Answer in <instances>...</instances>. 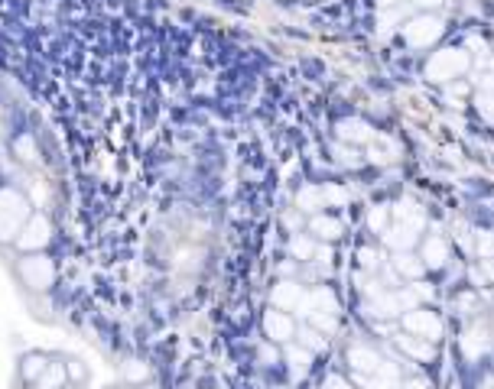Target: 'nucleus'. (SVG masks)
<instances>
[{
  "label": "nucleus",
  "instance_id": "2eb2a0df",
  "mask_svg": "<svg viewBox=\"0 0 494 389\" xmlns=\"http://www.w3.org/2000/svg\"><path fill=\"white\" fill-rule=\"evenodd\" d=\"M488 344H491V337H488V328L484 325H475L468 334L462 337V350H465V357H482L484 350H488Z\"/></svg>",
  "mask_w": 494,
  "mask_h": 389
},
{
  "label": "nucleus",
  "instance_id": "a878e982",
  "mask_svg": "<svg viewBox=\"0 0 494 389\" xmlns=\"http://www.w3.org/2000/svg\"><path fill=\"white\" fill-rule=\"evenodd\" d=\"M124 377L130 383H143V379L150 377V367L147 363H140V360H127V367H124Z\"/></svg>",
  "mask_w": 494,
  "mask_h": 389
},
{
  "label": "nucleus",
  "instance_id": "cd10ccee",
  "mask_svg": "<svg viewBox=\"0 0 494 389\" xmlns=\"http://www.w3.org/2000/svg\"><path fill=\"white\" fill-rule=\"evenodd\" d=\"M322 198H325V205H345V201H348V191L338 189V185H325Z\"/></svg>",
  "mask_w": 494,
  "mask_h": 389
},
{
  "label": "nucleus",
  "instance_id": "e433bc0d",
  "mask_svg": "<svg viewBox=\"0 0 494 389\" xmlns=\"http://www.w3.org/2000/svg\"><path fill=\"white\" fill-rule=\"evenodd\" d=\"M413 7L417 10H436V7H442V0H413Z\"/></svg>",
  "mask_w": 494,
  "mask_h": 389
},
{
  "label": "nucleus",
  "instance_id": "dca6fc26",
  "mask_svg": "<svg viewBox=\"0 0 494 389\" xmlns=\"http://www.w3.org/2000/svg\"><path fill=\"white\" fill-rule=\"evenodd\" d=\"M309 231L322 240H338L342 237V221L338 218H329V214H315L309 221Z\"/></svg>",
  "mask_w": 494,
  "mask_h": 389
},
{
  "label": "nucleus",
  "instance_id": "f257e3e1",
  "mask_svg": "<svg viewBox=\"0 0 494 389\" xmlns=\"http://www.w3.org/2000/svg\"><path fill=\"white\" fill-rule=\"evenodd\" d=\"M390 214L397 218V224H387L384 231V243L390 247V250H410L413 243H417L419 231H423V211L413 205V201H400V205H394L390 208Z\"/></svg>",
  "mask_w": 494,
  "mask_h": 389
},
{
  "label": "nucleus",
  "instance_id": "ddd939ff",
  "mask_svg": "<svg viewBox=\"0 0 494 389\" xmlns=\"http://www.w3.org/2000/svg\"><path fill=\"white\" fill-rule=\"evenodd\" d=\"M397 348L403 354H410L413 360H432L436 357V348H432V341H423L417 334H397Z\"/></svg>",
  "mask_w": 494,
  "mask_h": 389
},
{
  "label": "nucleus",
  "instance_id": "c85d7f7f",
  "mask_svg": "<svg viewBox=\"0 0 494 389\" xmlns=\"http://www.w3.org/2000/svg\"><path fill=\"white\" fill-rule=\"evenodd\" d=\"M478 107H482L484 120H491L494 124V91H484V95L478 97Z\"/></svg>",
  "mask_w": 494,
  "mask_h": 389
},
{
  "label": "nucleus",
  "instance_id": "6ab92c4d",
  "mask_svg": "<svg viewBox=\"0 0 494 389\" xmlns=\"http://www.w3.org/2000/svg\"><path fill=\"white\" fill-rule=\"evenodd\" d=\"M394 269H397L403 279H419V276H423V263L407 250H400L397 256H394Z\"/></svg>",
  "mask_w": 494,
  "mask_h": 389
},
{
  "label": "nucleus",
  "instance_id": "4be33fe9",
  "mask_svg": "<svg viewBox=\"0 0 494 389\" xmlns=\"http://www.w3.org/2000/svg\"><path fill=\"white\" fill-rule=\"evenodd\" d=\"M325 341L322 337V331H315V328H300V348H306V350H325Z\"/></svg>",
  "mask_w": 494,
  "mask_h": 389
},
{
  "label": "nucleus",
  "instance_id": "473e14b6",
  "mask_svg": "<svg viewBox=\"0 0 494 389\" xmlns=\"http://www.w3.org/2000/svg\"><path fill=\"white\" fill-rule=\"evenodd\" d=\"M65 373L72 379H85V367H82V360H68L65 363Z\"/></svg>",
  "mask_w": 494,
  "mask_h": 389
},
{
  "label": "nucleus",
  "instance_id": "58836bf2",
  "mask_svg": "<svg viewBox=\"0 0 494 389\" xmlns=\"http://www.w3.org/2000/svg\"><path fill=\"white\" fill-rule=\"evenodd\" d=\"M400 389H430V386H426L423 379H403V383H400Z\"/></svg>",
  "mask_w": 494,
  "mask_h": 389
},
{
  "label": "nucleus",
  "instance_id": "c03bdc74",
  "mask_svg": "<svg viewBox=\"0 0 494 389\" xmlns=\"http://www.w3.org/2000/svg\"><path fill=\"white\" fill-rule=\"evenodd\" d=\"M484 269H488V276L494 279V263H491V260H484Z\"/></svg>",
  "mask_w": 494,
  "mask_h": 389
},
{
  "label": "nucleus",
  "instance_id": "49530a36",
  "mask_svg": "<svg viewBox=\"0 0 494 389\" xmlns=\"http://www.w3.org/2000/svg\"><path fill=\"white\" fill-rule=\"evenodd\" d=\"M59 389H72V386H59Z\"/></svg>",
  "mask_w": 494,
  "mask_h": 389
},
{
  "label": "nucleus",
  "instance_id": "79ce46f5",
  "mask_svg": "<svg viewBox=\"0 0 494 389\" xmlns=\"http://www.w3.org/2000/svg\"><path fill=\"white\" fill-rule=\"evenodd\" d=\"M260 357H264V360L270 363V360H277V350L270 348V344H264V348H260Z\"/></svg>",
  "mask_w": 494,
  "mask_h": 389
},
{
  "label": "nucleus",
  "instance_id": "39448f33",
  "mask_svg": "<svg viewBox=\"0 0 494 389\" xmlns=\"http://www.w3.org/2000/svg\"><path fill=\"white\" fill-rule=\"evenodd\" d=\"M20 276H23V283L30 285V289L43 292V289L53 285L55 266H53V260H46L43 253H36V256H30V260H23L20 263Z\"/></svg>",
  "mask_w": 494,
  "mask_h": 389
},
{
  "label": "nucleus",
  "instance_id": "c9c22d12",
  "mask_svg": "<svg viewBox=\"0 0 494 389\" xmlns=\"http://www.w3.org/2000/svg\"><path fill=\"white\" fill-rule=\"evenodd\" d=\"M283 224H286V227H290V231H300L302 227V214H283Z\"/></svg>",
  "mask_w": 494,
  "mask_h": 389
},
{
  "label": "nucleus",
  "instance_id": "393cba45",
  "mask_svg": "<svg viewBox=\"0 0 494 389\" xmlns=\"http://www.w3.org/2000/svg\"><path fill=\"white\" fill-rule=\"evenodd\" d=\"M309 321H312V328H315V331H322V334H332L335 328H338V318H335V315H329V312H319V315H309Z\"/></svg>",
  "mask_w": 494,
  "mask_h": 389
},
{
  "label": "nucleus",
  "instance_id": "2f4dec72",
  "mask_svg": "<svg viewBox=\"0 0 494 389\" xmlns=\"http://www.w3.org/2000/svg\"><path fill=\"white\" fill-rule=\"evenodd\" d=\"M358 260H361V266H365V269H377V253L374 250H367V247H365V250L358 253Z\"/></svg>",
  "mask_w": 494,
  "mask_h": 389
},
{
  "label": "nucleus",
  "instance_id": "9d476101",
  "mask_svg": "<svg viewBox=\"0 0 494 389\" xmlns=\"http://www.w3.org/2000/svg\"><path fill=\"white\" fill-rule=\"evenodd\" d=\"M264 331H267L270 341H290V337H296L293 318L286 315V312H280V308H273V312L264 315Z\"/></svg>",
  "mask_w": 494,
  "mask_h": 389
},
{
  "label": "nucleus",
  "instance_id": "1a4fd4ad",
  "mask_svg": "<svg viewBox=\"0 0 494 389\" xmlns=\"http://www.w3.org/2000/svg\"><path fill=\"white\" fill-rule=\"evenodd\" d=\"M348 363L355 367L358 377H374L377 370H381V354L374 348H365V344H355V348H348Z\"/></svg>",
  "mask_w": 494,
  "mask_h": 389
},
{
  "label": "nucleus",
  "instance_id": "37998d69",
  "mask_svg": "<svg viewBox=\"0 0 494 389\" xmlns=\"http://www.w3.org/2000/svg\"><path fill=\"white\" fill-rule=\"evenodd\" d=\"M377 3H381V7H397L400 0H377Z\"/></svg>",
  "mask_w": 494,
  "mask_h": 389
},
{
  "label": "nucleus",
  "instance_id": "f704fd0d",
  "mask_svg": "<svg viewBox=\"0 0 494 389\" xmlns=\"http://www.w3.org/2000/svg\"><path fill=\"white\" fill-rule=\"evenodd\" d=\"M400 20V10H390V13H381V32L394 30V23Z\"/></svg>",
  "mask_w": 494,
  "mask_h": 389
},
{
  "label": "nucleus",
  "instance_id": "c756f323",
  "mask_svg": "<svg viewBox=\"0 0 494 389\" xmlns=\"http://www.w3.org/2000/svg\"><path fill=\"white\" fill-rule=\"evenodd\" d=\"M335 156H338V162H345V166H358V162H361L355 149H348V146H335Z\"/></svg>",
  "mask_w": 494,
  "mask_h": 389
},
{
  "label": "nucleus",
  "instance_id": "bb28decb",
  "mask_svg": "<svg viewBox=\"0 0 494 389\" xmlns=\"http://www.w3.org/2000/svg\"><path fill=\"white\" fill-rule=\"evenodd\" d=\"M387 221H390V208H374L367 214V224H371V231H377V234L387 231Z\"/></svg>",
  "mask_w": 494,
  "mask_h": 389
},
{
  "label": "nucleus",
  "instance_id": "20e7f679",
  "mask_svg": "<svg viewBox=\"0 0 494 389\" xmlns=\"http://www.w3.org/2000/svg\"><path fill=\"white\" fill-rule=\"evenodd\" d=\"M439 36H442V20L439 17H430V13L413 17V20L403 26V39H407L413 49H426V46H432Z\"/></svg>",
  "mask_w": 494,
  "mask_h": 389
},
{
  "label": "nucleus",
  "instance_id": "aec40b11",
  "mask_svg": "<svg viewBox=\"0 0 494 389\" xmlns=\"http://www.w3.org/2000/svg\"><path fill=\"white\" fill-rule=\"evenodd\" d=\"M39 389H59L65 386V363H46V370L39 373Z\"/></svg>",
  "mask_w": 494,
  "mask_h": 389
},
{
  "label": "nucleus",
  "instance_id": "4c0bfd02",
  "mask_svg": "<svg viewBox=\"0 0 494 389\" xmlns=\"http://www.w3.org/2000/svg\"><path fill=\"white\" fill-rule=\"evenodd\" d=\"M478 250H482L484 256H488V253L494 250V240H491V237H488V234H482V240H478Z\"/></svg>",
  "mask_w": 494,
  "mask_h": 389
},
{
  "label": "nucleus",
  "instance_id": "ea45409f",
  "mask_svg": "<svg viewBox=\"0 0 494 389\" xmlns=\"http://www.w3.org/2000/svg\"><path fill=\"white\" fill-rule=\"evenodd\" d=\"M462 95H468V84H452L449 88V97H462Z\"/></svg>",
  "mask_w": 494,
  "mask_h": 389
},
{
  "label": "nucleus",
  "instance_id": "9b49d317",
  "mask_svg": "<svg viewBox=\"0 0 494 389\" xmlns=\"http://www.w3.org/2000/svg\"><path fill=\"white\" fill-rule=\"evenodd\" d=\"M302 292H306V289H302L300 283H280V285H273L270 302H273V308H280V312H296Z\"/></svg>",
  "mask_w": 494,
  "mask_h": 389
},
{
  "label": "nucleus",
  "instance_id": "72a5a7b5",
  "mask_svg": "<svg viewBox=\"0 0 494 389\" xmlns=\"http://www.w3.org/2000/svg\"><path fill=\"white\" fill-rule=\"evenodd\" d=\"M322 389H351V383L348 379H342V377H325V383H322Z\"/></svg>",
  "mask_w": 494,
  "mask_h": 389
},
{
  "label": "nucleus",
  "instance_id": "6e6552de",
  "mask_svg": "<svg viewBox=\"0 0 494 389\" xmlns=\"http://www.w3.org/2000/svg\"><path fill=\"white\" fill-rule=\"evenodd\" d=\"M296 312H300V315H306V318L319 315V312H329V315H335V312H338V298H335L332 289H312V292H302Z\"/></svg>",
  "mask_w": 494,
  "mask_h": 389
},
{
  "label": "nucleus",
  "instance_id": "7ed1b4c3",
  "mask_svg": "<svg viewBox=\"0 0 494 389\" xmlns=\"http://www.w3.org/2000/svg\"><path fill=\"white\" fill-rule=\"evenodd\" d=\"M468 65H472L468 53H462V49H442L426 65V78L430 82H452V78L468 72Z\"/></svg>",
  "mask_w": 494,
  "mask_h": 389
},
{
  "label": "nucleus",
  "instance_id": "4468645a",
  "mask_svg": "<svg viewBox=\"0 0 494 389\" xmlns=\"http://www.w3.org/2000/svg\"><path fill=\"white\" fill-rule=\"evenodd\" d=\"M338 140H345V143H371L374 130L365 120H342L338 124Z\"/></svg>",
  "mask_w": 494,
  "mask_h": 389
},
{
  "label": "nucleus",
  "instance_id": "a19ab883",
  "mask_svg": "<svg viewBox=\"0 0 494 389\" xmlns=\"http://www.w3.org/2000/svg\"><path fill=\"white\" fill-rule=\"evenodd\" d=\"M459 243H462V250H472V237L465 234V227H459Z\"/></svg>",
  "mask_w": 494,
  "mask_h": 389
},
{
  "label": "nucleus",
  "instance_id": "0eeeda50",
  "mask_svg": "<svg viewBox=\"0 0 494 389\" xmlns=\"http://www.w3.org/2000/svg\"><path fill=\"white\" fill-rule=\"evenodd\" d=\"M403 328H407V334H417L423 341H436L442 334V321L432 312H423V308H410L403 315Z\"/></svg>",
  "mask_w": 494,
  "mask_h": 389
},
{
  "label": "nucleus",
  "instance_id": "5701e85b",
  "mask_svg": "<svg viewBox=\"0 0 494 389\" xmlns=\"http://www.w3.org/2000/svg\"><path fill=\"white\" fill-rule=\"evenodd\" d=\"M46 363H49V360H46L43 354H26V357H23V377L39 379V373L46 370Z\"/></svg>",
  "mask_w": 494,
  "mask_h": 389
},
{
  "label": "nucleus",
  "instance_id": "f03ea898",
  "mask_svg": "<svg viewBox=\"0 0 494 389\" xmlns=\"http://www.w3.org/2000/svg\"><path fill=\"white\" fill-rule=\"evenodd\" d=\"M26 218H30V201L23 198L20 191L0 189V240H17Z\"/></svg>",
  "mask_w": 494,
  "mask_h": 389
},
{
  "label": "nucleus",
  "instance_id": "a211bd4d",
  "mask_svg": "<svg viewBox=\"0 0 494 389\" xmlns=\"http://www.w3.org/2000/svg\"><path fill=\"white\" fill-rule=\"evenodd\" d=\"M286 360H290L293 377H306V373H309V363H312V350L300 348V344H290V348H286Z\"/></svg>",
  "mask_w": 494,
  "mask_h": 389
},
{
  "label": "nucleus",
  "instance_id": "f3484780",
  "mask_svg": "<svg viewBox=\"0 0 494 389\" xmlns=\"http://www.w3.org/2000/svg\"><path fill=\"white\" fill-rule=\"evenodd\" d=\"M446 256H449L446 240L442 237H426V243H423V266H442Z\"/></svg>",
  "mask_w": 494,
  "mask_h": 389
},
{
  "label": "nucleus",
  "instance_id": "f8f14e48",
  "mask_svg": "<svg viewBox=\"0 0 494 389\" xmlns=\"http://www.w3.org/2000/svg\"><path fill=\"white\" fill-rule=\"evenodd\" d=\"M365 312L371 318H397L403 308H400V302H397V292H377L367 298Z\"/></svg>",
  "mask_w": 494,
  "mask_h": 389
},
{
  "label": "nucleus",
  "instance_id": "423d86ee",
  "mask_svg": "<svg viewBox=\"0 0 494 389\" xmlns=\"http://www.w3.org/2000/svg\"><path fill=\"white\" fill-rule=\"evenodd\" d=\"M49 237H53V227H49V221H46L43 214H30L26 218V224H23V231L17 234V243H20V250H43L46 243H49Z\"/></svg>",
  "mask_w": 494,
  "mask_h": 389
},
{
  "label": "nucleus",
  "instance_id": "7c9ffc66",
  "mask_svg": "<svg viewBox=\"0 0 494 389\" xmlns=\"http://www.w3.org/2000/svg\"><path fill=\"white\" fill-rule=\"evenodd\" d=\"M13 146H17V153H20V156L26 159V162H33V159H36V153H33V140H30V137H20L17 143H13Z\"/></svg>",
  "mask_w": 494,
  "mask_h": 389
},
{
  "label": "nucleus",
  "instance_id": "b1692460",
  "mask_svg": "<svg viewBox=\"0 0 494 389\" xmlns=\"http://www.w3.org/2000/svg\"><path fill=\"white\" fill-rule=\"evenodd\" d=\"M290 253L296 256V260H312V253H315V243H312L309 237L296 234V237L290 240Z\"/></svg>",
  "mask_w": 494,
  "mask_h": 389
},
{
  "label": "nucleus",
  "instance_id": "412c9836",
  "mask_svg": "<svg viewBox=\"0 0 494 389\" xmlns=\"http://www.w3.org/2000/svg\"><path fill=\"white\" fill-rule=\"evenodd\" d=\"M296 205H300V211H315L325 208V198H322V189H315V185H306V189L296 195Z\"/></svg>",
  "mask_w": 494,
  "mask_h": 389
},
{
  "label": "nucleus",
  "instance_id": "a18cd8bd",
  "mask_svg": "<svg viewBox=\"0 0 494 389\" xmlns=\"http://www.w3.org/2000/svg\"><path fill=\"white\" fill-rule=\"evenodd\" d=\"M143 389H160V386H143Z\"/></svg>",
  "mask_w": 494,
  "mask_h": 389
}]
</instances>
